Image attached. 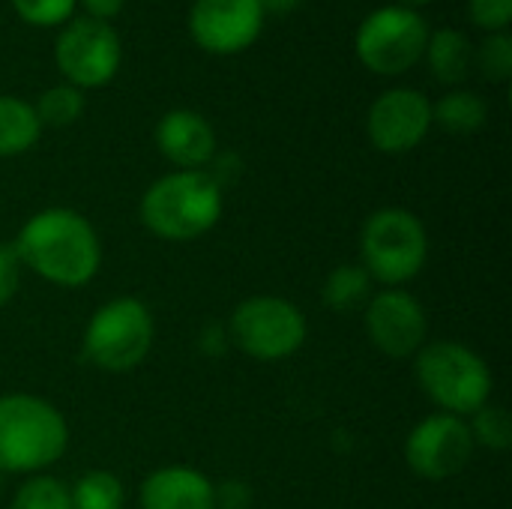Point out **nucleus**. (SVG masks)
Returning <instances> with one entry per match:
<instances>
[{"mask_svg": "<svg viewBox=\"0 0 512 509\" xmlns=\"http://www.w3.org/2000/svg\"><path fill=\"white\" fill-rule=\"evenodd\" d=\"M471 18L480 27L504 30L512 18V0H471Z\"/></svg>", "mask_w": 512, "mask_h": 509, "instance_id": "26", "label": "nucleus"}, {"mask_svg": "<svg viewBox=\"0 0 512 509\" xmlns=\"http://www.w3.org/2000/svg\"><path fill=\"white\" fill-rule=\"evenodd\" d=\"M426 42H429V27L408 6H381L357 30L360 60L381 75H396L411 69L423 57Z\"/></svg>", "mask_w": 512, "mask_h": 509, "instance_id": "8", "label": "nucleus"}, {"mask_svg": "<svg viewBox=\"0 0 512 509\" xmlns=\"http://www.w3.org/2000/svg\"><path fill=\"white\" fill-rule=\"evenodd\" d=\"M225 210V192L207 171H174L141 195V225L168 243H189L213 231Z\"/></svg>", "mask_w": 512, "mask_h": 509, "instance_id": "2", "label": "nucleus"}, {"mask_svg": "<svg viewBox=\"0 0 512 509\" xmlns=\"http://www.w3.org/2000/svg\"><path fill=\"white\" fill-rule=\"evenodd\" d=\"M123 6H126V0H84V9L90 12L87 18H96V21H108V18L120 15Z\"/></svg>", "mask_w": 512, "mask_h": 509, "instance_id": "29", "label": "nucleus"}, {"mask_svg": "<svg viewBox=\"0 0 512 509\" xmlns=\"http://www.w3.org/2000/svg\"><path fill=\"white\" fill-rule=\"evenodd\" d=\"M141 509H216V486L207 474L186 465H165L144 477Z\"/></svg>", "mask_w": 512, "mask_h": 509, "instance_id": "15", "label": "nucleus"}, {"mask_svg": "<svg viewBox=\"0 0 512 509\" xmlns=\"http://www.w3.org/2000/svg\"><path fill=\"white\" fill-rule=\"evenodd\" d=\"M429 258V234L417 213L381 207L360 228V267L372 282L399 288L417 279Z\"/></svg>", "mask_w": 512, "mask_h": 509, "instance_id": "5", "label": "nucleus"}, {"mask_svg": "<svg viewBox=\"0 0 512 509\" xmlns=\"http://www.w3.org/2000/svg\"><path fill=\"white\" fill-rule=\"evenodd\" d=\"M489 117L486 102L471 90H453L438 105H432V123H441L447 132L471 135L477 132Z\"/></svg>", "mask_w": 512, "mask_h": 509, "instance_id": "19", "label": "nucleus"}, {"mask_svg": "<svg viewBox=\"0 0 512 509\" xmlns=\"http://www.w3.org/2000/svg\"><path fill=\"white\" fill-rule=\"evenodd\" d=\"M156 147L180 171H204L216 153V132L201 114L174 108L156 123Z\"/></svg>", "mask_w": 512, "mask_h": 509, "instance_id": "14", "label": "nucleus"}, {"mask_svg": "<svg viewBox=\"0 0 512 509\" xmlns=\"http://www.w3.org/2000/svg\"><path fill=\"white\" fill-rule=\"evenodd\" d=\"M54 57L72 87H99L114 78L123 48L108 21L75 18L57 36Z\"/></svg>", "mask_w": 512, "mask_h": 509, "instance_id": "10", "label": "nucleus"}, {"mask_svg": "<svg viewBox=\"0 0 512 509\" xmlns=\"http://www.w3.org/2000/svg\"><path fill=\"white\" fill-rule=\"evenodd\" d=\"M261 3V9L267 12V9H273V12H288V9H294L300 0H258Z\"/></svg>", "mask_w": 512, "mask_h": 509, "instance_id": "30", "label": "nucleus"}, {"mask_svg": "<svg viewBox=\"0 0 512 509\" xmlns=\"http://www.w3.org/2000/svg\"><path fill=\"white\" fill-rule=\"evenodd\" d=\"M42 123L36 108L18 96H0V159L27 153L39 141Z\"/></svg>", "mask_w": 512, "mask_h": 509, "instance_id": "16", "label": "nucleus"}, {"mask_svg": "<svg viewBox=\"0 0 512 509\" xmlns=\"http://www.w3.org/2000/svg\"><path fill=\"white\" fill-rule=\"evenodd\" d=\"M405 3H429V0H405Z\"/></svg>", "mask_w": 512, "mask_h": 509, "instance_id": "31", "label": "nucleus"}, {"mask_svg": "<svg viewBox=\"0 0 512 509\" xmlns=\"http://www.w3.org/2000/svg\"><path fill=\"white\" fill-rule=\"evenodd\" d=\"M432 126V102L408 87L381 93L366 117L369 141L381 153H408L414 150Z\"/></svg>", "mask_w": 512, "mask_h": 509, "instance_id": "12", "label": "nucleus"}, {"mask_svg": "<svg viewBox=\"0 0 512 509\" xmlns=\"http://www.w3.org/2000/svg\"><path fill=\"white\" fill-rule=\"evenodd\" d=\"M78 0H12V6L18 9V15L30 24L39 27H51L60 24L72 15Z\"/></svg>", "mask_w": 512, "mask_h": 509, "instance_id": "25", "label": "nucleus"}, {"mask_svg": "<svg viewBox=\"0 0 512 509\" xmlns=\"http://www.w3.org/2000/svg\"><path fill=\"white\" fill-rule=\"evenodd\" d=\"M363 324L369 333V342L393 357V360H408L414 357L429 336V318L423 303L402 291V288H387L369 297L363 306Z\"/></svg>", "mask_w": 512, "mask_h": 509, "instance_id": "11", "label": "nucleus"}, {"mask_svg": "<svg viewBox=\"0 0 512 509\" xmlns=\"http://www.w3.org/2000/svg\"><path fill=\"white\" fill-rule=\"evenodd\" d=\"M21 267L60 288L87 285L102 267V243L87 216L69 207L33 213L12 243Z\"/></svg>", "mask_w": 512, "mask_h": 509, "instance_id": "1", "label": "nucleus"}, {"mask_svg": "<svg viewBox=\"0 0 512 509\" xmlns=\"http://www.w3.org/2000/svg\"><path fill=\"white\" fill-rule=\"evenodd\" d=\"M414 375L432 405L465 420L480 411L495 390L489 363L474 348L453 339L426 342L414 354Z\"/></svg>", "mask_w": 512, "mask_h": 509, "instance_id": "4", "label": "nucleus"}, {"mask_svg": "<svg viewBox=\"0 0 512 509\" xmlns=\"http://www.w3.org/2000/svg\"><path fill=\"white\" fill-rule=\"evenodd\" d=\"M309 336L306 315L297 303L273 294H255L234 306L228 318V339L252 360L276 363L303 348Z\"/></svg>", "mask_w": 512, "mask_h": 509, "instance_id": "7", "label": "nucleus"}, {"mask_svg": "<svg viewBox=\"0 0 512 509\" xmlns=\"http://www.w3.org/2000/svg\"><path fill=\"white\" fill-rule=\"evenodd\" d=\"M0 483H3V474H0Z\"/></svg>", "mask_w": 512, "mask_h": 509, "instance_id": "32", "label": "nucleus"}, {"mask_svg": "<svg viewBox=\"0 0 512 509\" xmlns=\"http://www.w3.org/2000/svg\"><path fill=\"white\" fill-rule=\"evenodd\" d=\"M69 447L63 414L42 396H0V474H42Z\"/></svg>", "mask_w": 512, "mask_h": 509, "instance_id": "3", "label": "nucleus"}, {"mask_svg": "<svg viewBox=\"0 0 512 509\" xmlns=\"http://www.w3.org/2000/svg\"><path fill=\"white\" fill-rule=\"evenodd\" d=\"M72 509H123L126 489L111 471H87L69 486Z\"/></svg>", "mask_w": 512, "mask_h": 509, "instance_id": "20", "label": "nucleus"}, {"mask_svg": "<svg viewBox=\"0 0 512 509\" xmlns=\"http://www.w3.org/2000/svg\"><path fill=\"white\" fill-rule=\"evenodd\" d=\"M9 509H72L69 486L48 474H33L12 498Z\"/></svg>", "mask_w": 512, "mask_h": 509, "instance_id": "22", "label": "nucleus"}, {"mask_svg": "<svg viewBox=\"0 0 512 509\" xmlns=\"http://www.w3.org/2000/svg\"><path fill=\"white\" fill-rule=\"evenodd\" d=\"M477 63L483 69V75H489L492 81H504L512 72V39L507 33H495L489 36L480 51H477Z\"/></svg>", "mask_w": 512, "mask_h": 509, "instance_id": "24", "label": "nucleus"}, {"mask_svg": "<svg viewBox=\"0 0 512 509\" xmlns=\"http://www.w3.org/2000/svg\"><path fill=\"white\" fill-rule=\"evenodd\" d=\"M369 297H372V279L360 264H342V267L330 270V276L324 279V288H321L324 306L339 315L363 309L369 303Z\"/></svg>", "mask_w": 512, "mask_h": 509, "instance_id": "18", "label": "nucleus"}, {"mask_svg": "<svg viewBox=\"0 0 512 509\" xmlns=\"http://www.w3.org/2000/svg\"><path fill=\"white\" fill-rule=\"evenodd\" d=\"M474 450L477 444L471 438L468 420L438 411L411 429L405 441V462L417 477L441 483L462 474L471 465Z\"/></svg>", "mask_w": 512, "mask_h": 509, "instance_id": "9", "label": "nucleus"}, {"mask_svg": "<svg viewBox=\"0 0 512 509\" xmlns=\"http://www.w3.org/2000/svg\"><path fill=\"white\" fill-rule=\"evenodd\" d=\"M81 111H84V96L72 84L48 87L36 102V117L42 126H69L81 117Z\"/></svg>", "mask_w": 512, "mask_h": 509, "instance_id": "23", "label": "nucleus"}, {"mask_svg": "<svg viewBox=\"0 0 512 509\" xmlns=\"http://www.w3.org/2000/svg\"><path fill=\"white\" fill-rule=\"evenodd\" d=\"M264 24L258 0H195L189 30L195 42L216 54H231L255 42Z\"/></svg>", "mask_w": 512, "mask_h": 509, "instance_id": "13", "label": "nucleus"}, {"mask_svg": "<svg viewBox=\"0 0 512 509\" xmlns=\"http://www.w3.org/2000/svg\"><path fill=\"white\" fill-rule=\"evenodd\" d=\"M21 261L15 255V249L9 243H0V309L18 294L21 285Z\"/></svg>", "mask_w": 512, "mask_h": 509, "instance_id": "27", "label": "nucleus"}, {"mask_svg": "<svg viewBox=\"0 0 512 509\" xmlns=\"http://www.w3.org/2000/svg\"><path fill=\"white\" fill-rule=\"evenodd\" d=\"M153 342L156 324L147 303H141L138 297H114L90 315L81 351L90 366L123 375L138 369L150 357Z\"/></svg>", "mask_w": 512, "mask_h": 509, "instance_id": "6", "label": "nucleus"}, {"mask_svg": "<svg viewBox=\"0 0 512 509\" xmlns=\"http://www.w3.org/2000/svg\"><path fill=\"white\" fill-rule=\"evenodd\" d=\"M426 54H429V66H432L435 78H441L447 84H459L471 72V63H474V48H471L468 36L453 27H444L435 36H429Z\"/></svg>", "mask_w": 512, "mask_h": 509, "instance_id": "17", "label": "nucleus"}, {"mask_svg": "<svg viewBox=\"0 0 512 509\" xmlns=\"http://www.w3.org/2000/svg\"><path fill=\"white\" fill-rule=\"evenodd\" d=\"M246 509L249 492L240 483H225V489H216V509Z\"/></svg>", "mask_w": 512, "mask_h": 509, "instance_id": "28", "label": "nucleus"}, {"mask_svg": "<svg viewBox=\"0 0 512 509\" xmlns=\"http://www.w3.org/2000/svg\"><path fill=\"white\" fill-rule=\"evenodd\" d=\"M468 429L477 447H486L492 453H504L512 447V420L504 405L486 402L480 411L471 414Z\"/></svg>", "mask_w": 512, "mask_h": 509, "instance_id": "21", "label": "nucleus"}]
</instances>
